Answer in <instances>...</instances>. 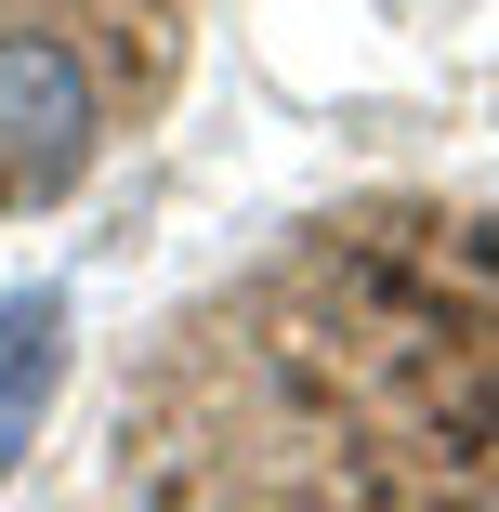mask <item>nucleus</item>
Masks as SVG:
<instances>
[{
    "label": "nucleus",
    "instance_id": "1",
    "mask_svg": "<svg viewBox=\"0 0 499 512\" xmlns=\"http://www.w3.org/2000/svg\"><path fill=\"white\" fill-rule=\"evenodd\" d=\"M92 145H106V92L53 27H0V211H53L79 197Z\"/></svg>",
    "mask_w": 499,
    "mask_h": 512
},
{
    "label": "nucleus",
    "instance_id": "2",
    "mask_svg": "<svg viewBox=\"0 0 499 512\" xmlns=\"http://www.w3.org/2000/svg\"><path fill=\"white\" fill-rule=\"evenodd\" d=\"M66 342H79V316H66V289H53V276L0 302V473L40 447L53 394H66Z\"/></svg>",
    "mask_w": 499,
    "mask_h": 512
}]
</instances>
